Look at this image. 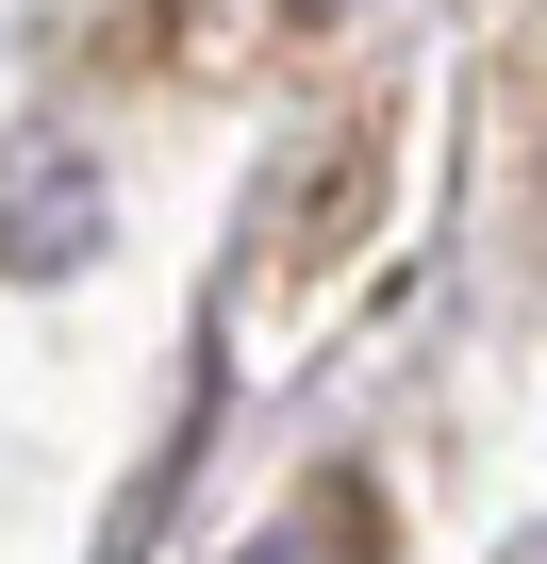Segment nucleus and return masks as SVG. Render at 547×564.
<instances>
[{
    "instance_id": "nucleus-1",
    "label": "nucleus",
    "mask_w": 547,
    "mask_h": 564,
    "mask_svg": "<svg viewBox=\"0 0 547 564\" xmlns=\"http://www.w3.org/2000/svg\"><path fill=\"white\" fill-rule=\"evenodd\" d=\"M84 232H100V183H84V150H0V265L18 282H51V265H84Z\"/></svg>"
},
{
    "instance_id": "nucleus-2",
    "label": "nucleus",
    "mask_w": 547,
    "mask_h": 564,
    "mask_svg": "<svg viewBox=\"0 0 547 564\" xmlns=\"http://www.w3.org/2000/svg\"><path fill=\"white\" fill-rule=\"evenodd\" d=\"M249 564H382V514H365V481H316L283 531H265Z\"/></svg>"
}]
</instances>
